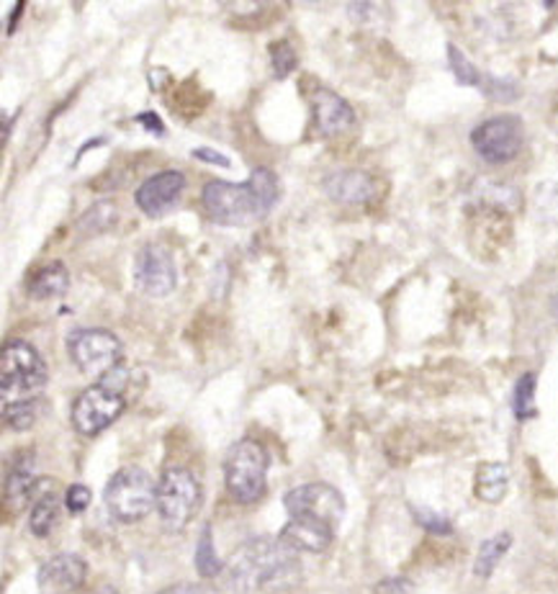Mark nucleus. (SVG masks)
<instances>
[{
  "instance_id": "obj_1",
  "label": "nucleus",
  "mask_w": 558,
  "mask_h": 594,
  "mask_svg": "<svg viewBox=\"0 0 558 594\" xmlns=\"http://www.w3.org/2000/svg\"><path fill=\"white\" fill-rule=\"evenodd\" d=\"M281 196L273 170L258 168L245 183L211 181L203 186L201 203L216 224L247 226L271 214Z\"/></svg>"
},
{
  "instance_id": "obj_2",
  "label": "nucleus",
  "mask_w": 558,
  "mask_h": 594,
  "mask_svg": "<svg viewBox=\"0 0 558 594\" xmlns=\"http://www.w3.org/2000/svg\"><path fill=\"white\" fill-rule=\"evenodd\" d=\"M296 550L288 548L281 537H252L235 550L227 564V579L235 590L252 592L268 582L296 571Z\"/></svg>"
},
{
  "instance_id": "obj_3",
  "label": "nucleus",
  "mask_w": 558,
  "mask_h": 594,
  "mask_svg": "<svg viewBox=\"0 0 558 594\" xmlns=\"http://www.w3.org/2000/svg\"><path fill=\"white\" fill-rule=\"evenodd\" d=\"M268 450L258 441H239L224 458V484L230 497L239 505H256L268 486Z\"/></svg>"
},
{
  "instance_id": "obj_4",
  "label": "nucleus",
  "mask_w": 558,
  "mask_h": 594,
  "mask_svg": "<svg viewBox=\"0 0 558 594\" xmlns=\"http://www.w3.org/2000/svg\"><path fill=\"white\" fill-rule=\"evenodd\" d=\"M103 502L109 507L111 518L134 525V522L145 520L158 505V484L147 471L129 466V469L116 471L109 479Z\"/></svg>"
},
{
  "instance_id": "obj_5",
  "label": "nucleus",
  "mask_w": 558,
  "mask_h": 594,
  "mask_svg": "<svg viewBox=\"0 0 558 594\" xmlns=\"http://www.w3.org/2000/svg\"><path fill=\"white\" fill-rule=\"evenodd\" d=\"M47 384V363L41 352L26 339H11L5 343L0 356V392L3 405L9 401L32 399L41 386Z\"/></svg>"
},
{
  "instance_id": "obj_6",
  "label": "nucleus",
  "mask_w": 558,
  "mask_h": 594,
  "mask_svg": "<svg viewBox=\"0 0 558 594\" xmlns=\"http://www.w3.org/2000/svg\"><path fill=\"white\" fill-rule=\"evenodd\" d=\"M67 352L73 363L80 368L86 376L103 379L114 368L122 366L124 348L122 339L114 332L101 327H80L67 335Z\"/></svg>"
},
{
  "instance_id": "obj_7",
  "label": "nucleus",
  "mask_w": 558,
  "mask_h": 594,
  "mask_svg": "<svg viewBox=\"0 0 558 594\" xmlns=\"http://www.w3.org/2000/svg\"><path fill=\"white\" fill-rule=\"evenodd\" d=\"M201 505V484L188 469H168L158 481V515L162 525L178 533Z\"/></svg>"
},
{
  "instance_id": "obj_8",
  "label": "nucleus",
  "mask_w": 558,
  "mask_h": 594,
  "mask_svg": "<svg viewBox=\"0 0 558 594\" xmlns=\"http://www.w3.org/2000/svg\"><path fill=\"white\" fill-rule=\"evenodd\" d=\"M471 145L479 158L489 165H505L514 160L525 145V126L520 116L501 113V116L486 119L471 132Z\"/></svg>"
},
{
  "instance_id": "obj_9",
  "label": "nucleus",
  "mask_w": 558,
  "mask_h": 594,
  "mask_svg": "<svg viewBox=\"0 0 558 594\" xmlns=\"http://www.w3.org/2000/svg\"><path fill=\"white\" fill-rule=\"evenodd\" d=\"M124 407H126L124 396L98 381L96 386L86 388V392H80V396H77L70 420H73V428L77 433L94 437L98 433H103L109 424H114L119 417H122Z\"/></svg>"
},
{
  "instance_id": "obj_10",
  "label": "nucleus",
  "mask_w": 558,
  "mask_h": 594,
  "mask_svg": "<svg viewBox=\"0 0 558 594\" xmlns=\"http://www.w3.org/2000/svg\"><path fill=\"white\" fill-rule=\"evenodd\" d=\"M134 286L145 296H152V299L173 294L175 286H178L173 255L154 243L139 247L137 255H134Z\"/></svg>"
},
{
  "instance_id": "obj_11",
  "label": "nucleus",
  "mask_w": 558,
  "mask_h": 594,
  "mask_svg": "<svg viewBox=\"0 0 558 594\" xmlns=\"http://www.w3.org/2000/svg\"><path fill=\"white\" fill-rule=\"evenodd\" d=\"M284 505L292 518H309V520H322L337 528V522L345 515V499L335 486L322 484V481H312V484L294 486L286 494Z\"/></svg>"
},
{
  "instance_id": "obj_12",
  "label": "nucleus",
  "mask_w": 558,
  "mask_h": 594,
  "mask_svg": "<svg viewBox=\"0 0 558 594\" xmlns=\"http://www.w3.org/2000/svg\"><path fill=\"white\" fill-rule=\"evenodd\" d=\"M183 190H186V175L181 170H162L134 190V203L142 214L158 219L178 203Z\"/></svg>"
},
{
  "instance_id": "obj_13",
  "label": "nucleus",
  "mask_w": 558,
  "mask_h": 594,
  "mask_svg": "<svg viewBox=\"0 0 558 594\" xmlns=\"http://www.w3.org/2000/svg\"><path fill=\"white\" fill-rule=\"evenodd\" d=\"M88 579V564L77 554H58L41 564L37 584L41 594H75Z\"/></svg>"
},
{
  "instance_id": "obj_14",
  "label": "nucleus",
  "mask_w": 558,
  "mask_h": 594,
  "mask_svg": "<svg viewBox=\"0 0 558 594\" xmlns=\"http://www.w3.org/2000/svg\"><path fill=\"white\" fill-rule=\"evenodd\" d=\"M34 463H37V453L32 448H21L13 456V463L5 471L3 481V499L9 509H24L37 494V473H34Z\"/></svg>"
},
{
  "instance_id": "obj_15",
  "label": "nucleus",
  "mask_w": 558,
  "mask_h": 594,
  "mask_svg": "<svg viewBox=\"0 0 558 594\" xmlns=\"http://www.w3.org/2000/svg\"><path fill=\"white\" fill-rule=\"evenodd\" d=\"M312 111H314V124L317 132L322 137H340V134L350 132L356 126V111L345 101L343 96H337L335 90H317L312 98Z\"/></svg>"
},
{
  "instance_id": "obj_16",
  "label": "nucleus",
  "mask_w": 558,
  "mask_h": 594,
  "mask_svg": "<svg viewBox=\"0 0 558 594\" xmlns=\"http://www.w3.org/2000/svg\"><path fill=\"white\" fill-rule=\"evenodd\" d=\"M278 537L288 548H294L296 554H322L335 541V525L322 520L292 518L281 528Z\"/></svg>"
},
{
  "instance_id": "obj_17",
  "label": "nucleus",
  "mask_w": 558,
  "mask_h": 594,
  "mask_svg": "<svg viewBox=\"0 0 558 594\" xmlns=\"http://www.w3.org/2000/svg\"><path fill=\"white\" fill-rule=\"evenodd\" d=\"M322 186L332 201L348 203V207L369 203L376 196V183L363 170H335L322 181Z\"/></svg>"
},
{
  "instance_id": "obj_18",
  "label": "nucleus",
  "mask_w": 558,
  "mask_h": 594,
  "mask_svg": "<svg viewBox=\"0 0 558 594\" xmlns=\"http://www.w3.org/2000/svg\"><path fill=\"white\" fill-rule=\"evenodd\" d=\"M507 486H510V469L505 463H482L473 479V492L486 505H497L505 499Z\"/></svg>"
},
{
  "instance_id": "obj_19",
  "label": "nucleus",
  "mask_w": 558,
  "mask_h": 594,
  "mask_svg": "<svg viewBox=\"0 0 558 594\" xmlns=\"http://www.w3.org/2000/svg\"><path fill=\"white\" fill-rule=\"evenodd\" d=\"M70 286V273L62 263H47L29 279V296L37 301L60 299Z\"/></svg>"
},
{
  "instance_id": "obj_20",
  "label": "nucleus",
  "mask_w": 558,
  "mask_h": 594,
  "mask_svg": "<svg viewBox=\"0 0 558 594\" xmlns=\"http://www.w3.org/2000/svg\"><path fill=\"white\" fill-rule=\"evenodd\" d=\"M60 520V499L54 492H41L37 499H34V507L29 512V530L37 537H47L52 533V528L58 525Z\"/></svg>"
},
{
  "instance_id": "obj_21",
  "label": "nucleus",
  "mask_w": 558,
  "mask_h": 594,
  "mask_svg": "<svg viewBox=\"0 0 558 594\" xmlns=\"http://www.w3.org/2000/svg\"><path fill=\"white\" fill-rule=\"evenodd\" d=\"M510 546H512L510 533H497L486 537L482 546H479L476 564H473V574H476L479 579H489L492 571L497 569V564L505 558L507 550H510Z\"/></svg>"
},
{
  "instance_id": "obj_22",
  "label": "nucleus",
  "mask_w": 558,
  "mask_h": 594,
  "mask_svg": "<svg viewBox=\"0 0 558 594\" xmlns=\"http://www.w3.org/2000/svg\"><path fill=\"white\" fill-rule=\"evenodd\" d=\"M194 564H196V571H199V574L203 579H214V577L222 574L224 566H222V561H219V556H216L214 535H211V525H203V530H201L199 543H196Z\"/></svg>"
},
{
  "instance_id": "obj_23",
  "label": "nucleus",
  "mask_w": 558,
  "mask_h": 594,
  "mask_svg": "<svg viewBox=\"0 0 558 594\" xmlns=\"http://www.w3.org/2000/svg\"><path fill=\"white\" fill-rule=\"evenodd\" d=\"M448 65H450V70H454V75H456L458 83H461V85H473V88H482L484 94H486V88H489L492 77H484L482 73H479V70L471 65L469 57H466L456 45H448Z\"/></svg>"
},
{
  "instance_id": "obj_24",
  "label": "nucleus",
  "mask_w": 558,
  "mask_h": 594,
  "mask_svg": "<svg viewBox=\"0 0 558 594\" xmlns=\"http://www.w3.org/2000/svg\"><path fill=\"white\" fill-rule=\"evenodd\" d=\"M119 211L114 203L101 201L96 203V207H90L86 214L80 216V222H77V230L83 232V235H101V232L111 230V226L116 224Z\"/></svg>"
},
{
  "instance_id": "obj_25",
  "label": "nucleus",
  "mask_w": 558,
  "mask_h": 594,
  "mask_svg": "<svg viewBox=\"0 0 558 594\" xmlns=\"http://www.w3.org/2000/svg\"><path fill=\"white\" fill-rule=\"evenodd\" d=\"M3 422L5 428L13 430V433H26V430H32V424L37 422V401L21 399L3 405Z\"/></svg>"
},
{
  "instance_id": "obj_26",
  "label": "nucleus",
  "mask_w": 558,
  "mask_h": 594,
  "mask_svg": "<svg viewBox=\"0 0 558 594\" xmlns=\"http://www.w3.org/2000/svg\"><path fill=\"white\" fill-rule=\"evenodd\" d=\"M512 409H514V417H518V420H528V417L535 414V376L533 373H525V376H520L518 384H514Z\"/></svg>"
},
{
  "instance_id": "obj_27",
  "label": "nucleus",
  "mask_w": 558,
  "mask_h": 594,
  "mask_svg": "<svg viewBox=\"0 0 558 594\" xmlns=\"http://www.w3.org/2000/svg\"><path fill=\"white\" fill-rule=\"evenodd\" d=\"M299 57H296L294 47L288 45V41H275V45L271 47V62H273V73L278 81H284V77H288L296 70V65H299Z\"/></svg>"
},
{
  "instance_id": "obj_28",
  "label": "nucleus",
  "mask_w": 558,
  "mask_h": 594,
  "mask_svg": "<svg viewBox=\"0 0 558 594\" xmlns=\"http://www.w3.org/2000/svg\"><path fill=\"white\" fill-rule=\"evenodd\" d=\"M414 518L422 528L430 530V533H435V535H450V533H454V525H450V522L445 518H441L437 512H433V509H414Z\"/></svg>"
},
{
  "instance_id": "obj_29",
  "label": "nucleus",
  "mask_w": 558,
  "mask_h": 594,
  "mask_svg": "<svg viewBox=\"0 0 558 594\" xmlns=\"http://www.w3.org/2000/svg\"><path fill=\"white\" fill-rule=\"evenodd\" d=\"M90 499H94V494H90V490H88L86 484H73L67 490V494H65V505H67V509L73 515L86 512L88 505H90Z\"/></svg>"
},
{
  "instance_id": "obj_30",
  "label": "nucleus",
  "mask_w": 558,
  "mask_h": 594,
  "mask_svg": "<svg viewBox=\"0 0 558 594\" xmlns=\"http://www.w3.org/2000/svg\"><path fill=\"white\" fill-rule=\"evenodd\" d=\"M196 160H201V162H209V165H222V168H232V162L227 154H222V152H216V150H209V147H196L194 152Z\"/></svg>"
},
{
  "instance_id": "obj_31",
  "label": "nucleus",
  "mask_w": 558,
  "mask_h": 594,
  "mask_svg": "<svg viewBox=\"0 0 558 594\" xmlns=\"http://www.w3.org/2000/svg\"><path fill=\"white\" fill-rule=\"evenodd\" d=\"M137 122L142 124V126H147V129H150V132H158V134L165 132V129H162L160 119L154 116V113H142V116H137Z\"/></svg>"
},
{
  "instance_id": "obj_32",
  "label": "nucleus",
  "mask_w": 558,
  "mask_h": 594,
  "mask_svg": "<svg viewBox=\"0 0 558 594\" xmlns=\"http://www.w3.org/2000/svg\"><path fill=\"white\" fill-rule=\"evenodd\" d=\"M160 594H211L207 590H199V586H175V590H168V592H160Z\"/></svg>"
},
{
  "instance_id": "obj_33",
  "label": "nucleus",
  "mask_w": 558,
  "mask_h": 594,
  "mask_svg": "<svg viewBox=\"0 0 558 594\" xmlns=\"http://www.w3.org/2000/svg\"><path fill=\"white\" fill-rule=\"evenodd\" d=\"M96 594H119L116 590H111V586H103V590H98Z\"/></svg>"
}]
</instances>
